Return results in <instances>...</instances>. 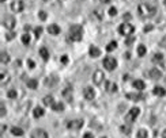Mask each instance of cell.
Listing matches in <instances>:
<instances>
[{
    "mask_svg": "<svg viewBox=\"0 0 166 138\" xmlns=\"http://www.w3.org/2000/svg\"><path fill=\"white\" fill-rule=\"evenodd\" d=\"M155 12V7H153L148 3H140L138 5V14H139L140 18H151V16H154Z\"/></svg>",
    "mask_w": 166,
    "mask_h": 138,
    "instance_id": "obj_1",
    "label": "cell"
},
{
    "mask_svg": "<svg viewBox=\"0 0 166 138\" xmlns=\"http://www.w3.org/2000/svg\"><path fill=\"white\" fill-rule=\"evenodd\" d=\"M70 39L74 42L82 41L83 38V27L80 25H72L70 27Z\"/></svg>",
    "mask_w": 166,
    "mask_h": 138,
    "instance_id": "obj_2",
    "label": "cell"
},
{
    "mask_svg": "<svg viewBox=\"0 0 166 138\" xmlns=\"http://www.w3.org/2000/svg\"><path fill=\"white\" fill-rule=\"evenodd\" d=\"M135 31V27L130 23H123V25H120L119 27V33L121 35H132V33Z\"/></svg>",
    "mask_w": 166,
    "mask_h": 138,
    "instance_id": "obj_3",
    "label": "cell"
},
{
    "mask_svg": "<svg viewBox=\"0 0 166 138\" xmlns=\"http://www.w3.org/2000/svg\"><path fill=\"white\" fill-rule=\"evenodd\" d=\"M104 67L108 69V71H113L114 68L117 67V61H116V58H113V57H105L104 60Z\"/></svg>",
    "mask_w": 166,
    "mask_h": 138,
    "instance_id": "obj_4",
    "label": "cell"
},
{
    "mask_svg": "<svg viewBox=\"0 0 166 138\" xmlns=\"http://www.w3.org/2000/svg\"><path fill=\"white\" fill-rule=\"evenodd\" d=\"M105 80V75L102 71H95L93 75V83L95 84V85H101L102 84V81Z\"/></svg>",
    "mask_w": 166,
    "mask_h": 138,
    "instance_id": "obj_5",
    "label": "cell"
},
{
    "mask_svg": "<svg viewBox=\"0 0 166 138\" xmlns=\"http://www.w3.org/2000/svg\"><path fill=\"white\" fill-rule=\"evenodd\" d=\"M139 113H140L139 108H136V107L131 108L130 111H128V114H127V117H125V121H127V122H134L136 118H138Z\"/></svg>",
    "mask_w": 166,
    "mask_h": 138,
    "instance_id": "obj_6",
    "label": "cell"
},
{
    "mask_svg": "<svg viewBox=\"0 0 166 138\" xmlns=\"http://www.w3.org/2000/svg\"><path fill=\"white\" fill-rule=\"evenodd\" d=\"M83 126V121L82 119H75V121H68L67 122V127L72 129V130H78Z\"/></svg>",
    "mask_w": 166,
    "mask_h": 138,
    "instance_id": "obj_7",
    "label": "cell"
},
{
    "mask_svg": "<svg viewBox=\"0 0 166 138\" xmlns=\"http://www.w3.org/2000/svg\"><path fill=\"white\" fill-rule=\"evenodd\" d=\"M15 25H16L15 18H12V16H7V18L3 19V26L7 27V29H10V30H12L15 27Z\"/></svg>",
    "mask_w": 166,
    "mask_h": 138,
    "instance_id": "obj_8",
    "label": "cell"
},
{
    "mask_svg": "<svg viewBox=\"0 0 166 138\" xmlns=\"http://www.w3.org/2000/svg\"><path fill=\"white\" fill-rule=\"evenodd\" d=\"M148 76L153 80H159V79H162V72L158 68H151L148 71Z\"/></svg>",
    "mask_w": 166,
    "mask_h": 138,
    "instance_id": "obj_9",
    "label": "cell"
},
{
    "mask_svg": "<svg viewBox=\"0 0 166 138\" xmlns=\"http://www.w3.org/2000/svg\"><path fill=\"white\" fill-rule=\"evenodd\" d=\"M31 138H48V133L44 129H36L31 133Z\"/></svg>",
    "mask_w": 166,
    "mask_h": 138,
    "instance_id": "obj_10",
    "label": "cell"
},
{
    "mask_svg": "<svg viewBox=\"0 0 166 138\" xmlns=\"http://www.w3.org/2000/svg\"><path fill=\"white\" fill-rule=\"evenodd\" d=\"M83 96L86 97L87 100H93L94 96H95V92H94V89L91 87H86L83 89Z\"/></svg>",
    "mask_w": 166,
    "mask_h": 138,
    "instance_id": "obj_11",
    "label": "cell"
},
{
    "mask_svg": "<svg viewBox=\"0 0 166 138\" xmlns=\"http://www.w3.org/2000/svg\"><path fill=\"white\" fill-rule=\"evenodd\" d=\"M25 8V5H23V1H14V3H11V10L14 11V12H22Z\"/></svg>",
    "mask_w": 166,
    "mask_h": 138,
    "instance_id": "obj_12",
    "label": "cell"
},
{
    "mask_svg": "<svg viewBox=\"0 0 166 138\" xmlns=\"http://www.w3.org/2000/svg\"><path fill=\"white\" fill-rule=\"evenodd\" d=\"M125 96H127V99L134 100V102H138V100H143V99H144V95L140 93V92H136V93H127Z\"/></svg>",
    "mask_w": 166,
    "mask_h": 138,
    "instance_id": "obj_13",
    "label": "cell"
},
{
    "mask_svg": "<svg viewBox=\"0 0 166 138\" xmlns=\"http://www.w3.org/2000/svg\"><path fill=\"white\" fill-rule=\"evenodd\" d=\"M88 54H90V57H93V58H97V57L101 56V50H99L97 46H90Z\"/></svg>",
    "mask_w": 166,
    "mask_h": 138,
    "instance_id": "obj_14",
    "label": "cell"
},
{
    "mask_svg": "<svg viewBox=\"0 0 166 138\" xmlns=\"http://www.w3.org/2000/svg\"><path fill=\"white\" fill-rule=\"evenodd\" d=\"M63 96H64V99L67 100V102H72V89L70 87H67L64 91H63Z\"/></svg>",
    "mask_w": 166,
    "mask_h": 138,
    "instance_id": "obj_15",
    "label": "cell"
},
{
    "mask_svg": "<svg viewBox=\"0 0 166 138\" xmlns=\"http://www.w3.org/2000/svg\"><path fill=\"white\" fill-rule=\"evenodd\" d=\"M48 33L51 35H57V34H60V27L57 25H51L48 27Z\"/></svg>",
    "mask_w": 166,
    "mask_h": 138,
    "instance_id": "obj_16",
    "label": "cell"
},
{
    "mask_svg": "<svg viewBox=\"0 0 166 138\" xmlns=\"http://www.w3.org/2000/svg\"><path fill=\"white\" fill-rule=\"evenodd\" d=\"M144 87H146V84L142 81V80H135V81H134V88H135L136 91H139V92L143 91Z\"/></svg>",
    "mask_w": 166,
    "mask_h": 138,
    "instance_id": "obj_17",
    "label": "cell"
},
{
    "mask_svg": "<svg viewBox=\"0 0 166 138\" xmlns=\"http://www.w3.org/2000/svg\"><path fill=\"white\" fill-rule=\"evenodd\" d=\"M11 134L15 135V137H21V135H23V130H22L21 127L14 126V127H11Z\"/></svg>",
    "mask_w": 166,
    "mask_h": 138,
    "instance_id": "obj_18",
    "label": "cell"
},
{
    "mask_svg": "<svg viewBox=\"0 0 166 138\" xmlns=\"http://www.w3.org/2000/svg\"><path fill=\"white\" fill-rule=\"evenodd\" d=\"M26 85L30 88V89H36V88L38 87V81H37L36 79H29L26 83Z\"/></svg>",
    "mask_w": 166,
    "mask_h": 138,
    "instance_id": "obj_19",
    "label": "cell"
},
{
    "mask_svg": "<svg viewBox=\"0 0 166 138\" xmlns=\"http://www.w3.org/2000/svg\"><path fill=\"white\" fill-rule=\"evenodd\" d=\"M153 92H154V95H157V96H165L166 95V89H163L162 87H155L153 89Z\"/></svg>",
    "mask_w": 166,
    "mask_h": 138,
    "instance_id": "obj_20",
    "label": "cell"
},
{
    "mask_svg": "<svg viewBox=\"0 0 166 138\" xmlns=\"http://www.w3.org/2000/svg\"><path fill=\"white\" fill-rule=\"evenodd\" d=\"M106 89H108V92H110V93H113V92L117 91V84L116 83H106Z\"/></svg>",
    "mask_w": 166,
    "mask_h": 138,
    "instance_id": "obj_21",
    "label": "cell"
},
{
    "mask_svg": "<svg viewBox=\"0 0 166 138\" xmlns=\"http://www.w3.org/2000/svg\"><path fill=\"white\" fill-rule=\"evenodd\" d=\"M42 102H44L45 106H53V104H55V100H53L52 95H47V96L44 97V100H42Z\"/></svg>",
    "mask_w": 166,
    "mask_h": 138,
    "instance_id": "obj_22",
    "label": "cell"
},
{
    "mask_svg": "<svg viewBox=\"0 0 166 138\" xmlns=\"http://www.w3.org/2000/svg\"><path fill=\"white\" fill-rule=\"evenodd\" d=\"M44 114H45V111H44V108H41V107H36L34 108V111H33L34 118H41Z\"/></svg>",
    "mask_w": 166,
    "mask_h": 138,
    "instance_id": "obj_23",
    "label": "cell"
},
{
    "mask_svg": "<svg viewBox=\"0 0 166 138\" xmlns=\"http://www.w3.org/2000/svg\"><path fill=\"white\" fill-rule=\"evenodd\" d=\"M52 110H53V111H56V113H61L63 110H64V104H63L61 102L55 103V104L52 106Z\"/></svg>",
    "mask_w": 166,
    "mask_h": 138,
    "instance_id": "obj_24",
    "label": "cell"
},
{
    "mask_svg": "<svg viewBox=\"0 0 166 138\" xmlns=\"http://www.w3.org/2000/svg\"><path fill=\"white\" fill-rule=\"evenodd\" d=\"M0 61H1V64L10 62V56H8L5 51H1V54H0Z\"/></svg>",
    "mask_w": 166,
    "mask_h": 138,
    "instance_id": "obj_25",
    "label": "cell"
},
{
    "mask_svg": "<svg viewBox=\"0 0 166 138\" xmlns=\"http://www.w3.org/2000/svg\"><path fill=\"white\" fill-rule=\"evenodd\" d=\"M40 57H42L44 60H48V58H49V51H48L47 47H41V49H40Z\"/></svg>",
    "mask_w": 166,
    "mask_h": 138,
    "instance_id": "obj_26",
    "label": "cell"
},
{
    "mask_svg": "<svg viewBox=\"0 0 166 138\" xmlns=\"http://www.w3.org/2000/svg\"><path fill=\"white\" fill-rule=\"evenodd\" d=\"M120 130H121V133H123V134H127V135H128V134L131 133V130H132V129H131L130 125H123V126L120 127Z\"/></svg>",
    "mask_w": 166,
    "mask_h": 138,
    "instance_id": "obj_27",
    "label": "cell"
},
{
    "mask_svg": "<svg viewBox=\"0 0 166 138\" xmlns=\"http://www.w3.org/2000/svg\"><path fill=\"white\" fill-rule=\"evenodd\" d=\"M146 51H147V50H146V46L144 45H139V46H138V56H139V57L144 56Z\"/></svg>",
    "mask_w": 166,
    "mask_h": 138,
    "instance_id": "obj_28",
    "label": "cell"
},
{
    "mask_svg": "<svg viewBox=\"0 0 166 138\" xmlns=\"http://www.w3.org/2000/svg\"><path fill=\"white\" fill-rule=\"evenodd\" d=\"M116 47H117V42L112 41V42H109V43H108V46H106V50H108V51H113Z\"/></svg>",
    "mask_w": 166,
    "mask_h": 138,
    "instance_id": "obj_29",
    "label": "cell"
},
{
    "mask_svg": "<svg viewBox=\"0 0 166 138\" xmlns=\"http://www.w3.org/2000/svg\"><path fill=\"white\" fill-rule=\"evenodd\" d=\"M162 60H163V56H162L161 53H155L153 56V61L154 62H162Z\"/></svg>",
    "mask_w": 166,
    "mask_h": 138,
    "instance_id": "obj_30",
    "label": "cell"
},
{
    "mask_svg": "<svg viewBox=\"0 0 166 138\" xmlns=\"http://www.w3.org/2000/svg\"><path fill=\"white\" fill-rule=\"evenodd\" d=\"M147 137H148V133H147L146 130H143V129L139 130L138 134H136V138H147Z\"/></svg>",
    "mask_w": 166,
    "mask_h": 138,
    "instance_id": "obj_31",
    "label": "cell"
},
{
    "mask_svg": "<svg viewBox=\"0 0 166 138\" xmlns=\"http://www.w3.org/2000/svg\"><path fill=\"white\" fill-rule=\"evenodd\" d=\"M22 43L23 45H29L30 43V35L29 34H23L22 35Z\"/></svg>",
    "mask_w": 166,
    "mask_h": 138,
    "instance_id": "obj_32",
    "label": "cell"
},
{
    "mask_svg": "<svg viewBox=\"0 0 166 138\" xmlns=\"http://www.w3.org/2000/svg\"><path fill=\"white\" fill-rule=\"evenodd\" d=\"M7 96L10 97V99H15V97L18 96V93H16L15 89H10V91L7 92Z\"/></svg>",
    "mask_w": 166,
    "mask_h": 138,
    "instance_id": "obj_33",
    "label": "cell"
},
{
    "mask_svg": "<svg viewBox=\"0 0 166 138\" xmlns=\"http://www.w3.org/2000/svg\"><path fill=\"white\" fill-rule=\"evenodd\" d=\"M14 38H15V33H14V31H10V33L5 34V39H7V41H11V39H14Z\"/></svg>",
    "mask_w": 166,
    "mask_h": 138,
    "instance_id": "obj_34",
    "label": "cell"
},
{
    "mask_svg": "<svg viewBox=\"0 0 166 138\" xmlns=\"http://www.w3.org/2000/svg\"><path fill=\"white\" fill-rule=\"evenodd\" d=\"M38 18H40L41 21H47V18H48L47 12H45V11H40V12H38Z\"/></svg>",
    "mask_w": 166,
    "mask_h": 138,
    "instance_id": "obj_35",
    "label": "cell"
},
{
    "mask_svg": "<svg viewBox=\"0 0 166 138\" xmlns=\"http://www.w3.org/2000/svg\"><path fill=\"white\" fill-rule=\"evenodd\" d=\"M34 34H36L37 38H40V35L42 34V27H41V26H40V27H36V29H34Z\"/></svg>",
    "mask_w": 166,
    "mask_h": 138,
    "instance_id": "obj_36",
    "label": "cell"
},
{
    "mask_svg": "<svg viewBox=\"0 0 166 138\" xmlns=\"http://www.w3.org/2000/svg\"><path fill=\"white\" fill-rule=\"evenodd\" d=\"M93 14H94V15H95V16H97L98 19H102V11L99 10V8H98V10H94V12H93Z\"/></svg>",
    "mask_w": 166,
    "mask_h": 138,
    "instance_id": "obj_37",
    "label": "cell"
},
{
    "mask_svg": "<svg viewBox=\"0 0 166 138\" xmlns=\"http://www.w3.org/2000/svg\"><path fill=\"white\" fill-rule=\"evenodd\" d=\"M117 14V10H116V7H110L109 8V15L110 16H114Z\"/></svg>",
    "mask_w": 166,
    "mask_h": 138,
    "instance_id": "obj_38",
    "label": "cell"
},
{
    "mask_svg": "<svg viewBox=\"0 0 166 138\" xmlns=\"http://www.w3.org/2000/svg\"><path fill=\"white\" fill-rule=\"evenodd\" d=\"M5 80L8 81V75L5 76V73H1V85H4L5 84Z\"/></svg>",
    "mask_w": 166,
    "mask_h": 138,
    "instance_id": "obj_39",
    "label": "cell"
},
{
    "mask_svg": "<svg viewBox=\"0 0 166 138\" xmlns=\"http://www.w3.org/2000/svg\"><path fill=\"white\" fill-rule=\"evenodd\" d=\"M27 67L30 68V69H33V68L36 67V64H34V61H33V60H27Z\"/></svg>",
    "mask_w": 166,
    "mask_h": 138,
    "instance_id": "obj_40",
    "label": "cell"
},
{
    "mask_svg": "<svg viewBox=\"0 0 166 138\" xmlns=\"http://www.w3.org/2000/svg\"><path fill=\"white\" fill-rule=\"evenodd\" d=\"M60 61H61L64 65H65V64H68V56H61V60H60Z\"/></svg>",
    "mask_w": 166,
    "mask_h": 138,
    "instance_id": "obj_41",
    "label": "cell"
},
{
    "mask_svg": "<svg viewBox=\"0 0 166 138\" xmlns=\"http://www.w3.org/2000/svg\"><path fill=\"white\" fill-rule=\"evenodd\" d=\"M0 106H1V113H0V115H1V117H4V115H5V107H4V103H1Z\"/></svg>",
    "mask_w": 166,
    "mask_h": 138,
    "instance_id": "obj_42",
    "label": "cell"
},
{
    "mask_svg": "<svg viewBox=\"0 0 166 138\" xmlns=\"http://www.w3.org/2000/svg\"><path fill=\"white\" fill-rule=\"evenodd\" d=\"M83 138H94V134L93 133H86L83 135Z\"/></svg>",
    "mask_w": 166,
    "mask_h": 138,
    "instance_id": "obj_43",
    "label": "cell"
},
{
    "mask_svg": "<svg viewBox=\"0 0 166 138\" xmlns=\"http://www.w3.org/2000/svg\"><path fill=\"white\" fill-rule=\"evenodd\" d=\"M150 30H153V26H146L144 27V33H147V31H150Z\"/></svg>",
    "mask_w": 166,
    "mask_h": 138,
    "instance_id": "obj_44",
    "label": "cell"
},
{
    "mask_svg": "<svg viewBox=\"0 0 166 138\" xmlns=\"http://www.w3.org/2000/svg\"><path fill=\"white\" fill-rule=\"evenodd\" d=\"M124 19H125V21H130V19H131V15L128 14V12H127V14L124 15Z\"/></svg>",
    "mask_w": 166,
    "mask_h": 138,
    "instance_id": "obj_45",
    "label": "cell"
},
{
    "mask_svg": "<svg viewBox=\"0 0 166 138\" xmlns=\"http://www.w3.org/2000/svg\"><path fill=\"white\" fill-rule=\"evenodd\" d=\"M124 57L127 58V60H130V58H131V53H130V51H127V53L124 54Z\"/></svg>",
    "mask_w": 166,
    "mask_h": 138,
    "instance_id": "obj_46",
    "label": "cell"
},
{
    "mask_svg": "<svg viewBox=\"0 0 166 138\" xmlns=\"http://www.w3.org/2000/svg\"><path fill=\"white\" fill-rule=\"evenodd\" d=\"M162 138H166V129L163 130V133H162Z\"/></svg>",
    "mask_w": 166,
    "mask_h": 138,
    "instance_id": "obj_47",
    "label": "cell"
},
{
    "mask_svg": "<svg viewBox=\"0 0 166 138\" xmlns=\"http://www.w3.org/2000/svg\"><path fill=\"white\" fill-rule=\"evenodd\" d=\"M110 0H101V3H109Z\"/></svg>",
    "mask_w": 166,
    "mask_h": 138,
    "instance_id": "obj_48",
    "label": "cell"
},
{
    "mask_svg": "<svg viewBox=\"0 0 166 138\" xmlns=\"http://www.w3.org/2000/svg\"><path fill=\"white\" fill-rule=\"evenodd\" d=\"M163 3H165V7H166V0H163Z\"/></svg>",
    "mask_w": 166,
    "mask_h": 138,
    "instance_id": "obj_49",
    "label": "cell"
},
{
    "mask_svg": "<svg viewBox=\"0 0 166 138\" xmlns=\"http://www.w3.org/2000/svg\"><path fill=\"white\" fill-rule=\"evenodd\" d=\"M1 1H3V3H4V1H5V0H1Z\"/></svg>",
    "mask_w": 166,
    "mask_h": 138,
    "instance_id": "obj_50",
    "label": "cell"
},
{
    "mask_svg": "<svg viewBox=\"0 0 166 138\" xmlns=\"http://www.w3.org/2000/svg\"><path fill=\"white\" fill-rule=\"evenodd\" d=\"M102 138H106V137H102Z\"/></svg>",
    "mask_w": 166,
    "mask_h": 138,
    "instance_id": "obj_51",
    "label": "cell"
},
{
    "mask_svg": "<svg viewBox=\"0 0 166 138\" xmlns=\"http://www.w3.org/2000/svg\"><path fill=\"white\" fill-rule=\"evenodd\" d=\"M165 83H166V79H165Z\"/></svg>",
    "mask_w": 166,
    "mask_h": 138,
    "instance_id": "obj_52",
    "label": "cell"
},
{
    "mask_svg": "<svg viewBox=\"0 0 166 138\" xmlns=\"http://www.w3.org/2000/svg\"><path fill=\"white\" fill-rule=\"evenodd\" d=\"M45 1H47V0H45Z\"/></svg>",
    "mask_w": 166,
    "mask_h": 138,
    "instance_id": "obj_53",
    "label": "cell"
}]
</instances>
